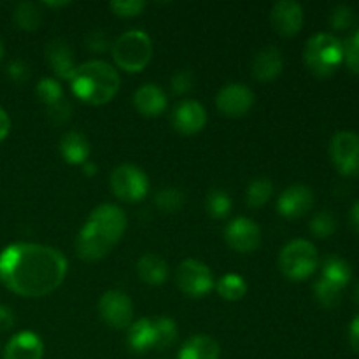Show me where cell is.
Returning a JSON list of instances; mask_svg holds the SVG:
<instances>
[{"instance_id":"6da1fadb","label":"cell","mask_w":359,"mask_h":359,"mask_svg":"<svg viewBox=\"0 0 359 359\" xmlns=\"http://www.w3.org/2000/svg\"><path fill=\"white\" fill-rule=\"evenodd\" d=\"M67 272L65 256L49 245L18 242L0 252V283L18 297H48L62 286Z\"/></svg>"},{"instance_id":"7a4b0ae2","label":"cell","mask_w":359,"mask_h":359,"mask_svg":"<svg viewBox=\"0 0 359 359\" xmlns=\"http://www.w3.org/2000/svg\"><path fill=\"white\" fill-rule=\"evenodd\" d=\"M126 230V214L112 203H102L91 210L86 224L76 238V252L84 262L105 258L121 241Z\"/></svg>"},{"instance_id":"3957f363","label":"cell","mask_w":359,"mask_h":359,"mask_svg":"<svg viewBox=\"0 0 359 359\" xmlns=\"http://www.w3.org/2000/svg\"><path fill=\"white\" fill-rule=\"evenodd\" d=\"M119 84L121 79L118 70L102 60L81 63L70 77L74 95L90 105H104L111 102L119 91Z\"/></svg>"},{"instance_id":"277c9868","label":"cell","mask_w":359,"mask_h":359,"mask_svg":"<svg viewBox=\"0 0 359 359\" xmlns=\"http://www.w3.org/2000/svg\"><path fill=\"white\" fill-rule=\"evenodd\" d=\"M304 60L314 76H333L344 62V42L333 34L312 35L305 44Z\"/></svg>"},{"instance_id":"5b68a950","label":"cell","mask_w":359,"mask_h":359,"mask_svg":"<svg viewBox=\"0 0 359 359\" xmlns=\"http://www.w3.org/2000/svg\"><path fill=\"white\" fill-rule=\"evenodd\" d=\"M111 49L116 65L128 74L144 70L153 58V42L142 30L125 32L116 39Z\"/></svg>"},{"instance_id":"8992f818","label":"cell","mask_w":359,"mask_h":359,"mask_svg":"<svg viewBox=\"0 0 359 359\" xmlns=\"http://www.w3.org/2000/svg\"><path fill=\"white\" fill-rule=\"evenodd\" d=\"M318 249L312 242L297 238L283 248L279 255V269L290 280H305L318 270Z\"/></svg>"},{"instance_id":"52a82bcc","label":"cell","mask_w":359,"mask_h":359,"mask_svg":"<svg viewBox=\"0 0 359 359\" xmlns=\"http://www.w3.org/2000/svg\"><path fill=\"white\" fill-rule=\"evenodd\" d=\"M112 193L126 203H137L146 198L149 191V179L137 165L123 163L111 174Z\"/></svg>"},{"instance_id":"ba28073f","label":"cell","mask_w":359,"mask_h":359,"mask_svg":"<svg viewBox=\"0 0 359 359\" xmlns=\"http://www.w3.org/2000/svg\"><path fill=\"white\" fill-rule=\"evenodd\" d=\"M175 284L191 298H202L214 287V277L209 266L198 259H184L175 272Z\"/></svg>"},{"instance_id":"9c48e42d","label":"cell","mask_w":359,"mask_h":359,"mask_svg":"<svg viewBox=\"0 0 359 359\" xmlns=\"http://www.w3.org/2000/svg\"><path fill=\"white\" fill-rule=\"evenodd\" d=\"M330 156L337 170L347 177L359 175V135L354 132H339L330 142Z\"/></svg>"},{"instance_id":"30bf717a","label":"cell","mask_w":359,"mask_h":359,"mask_svg":"<svg viewBox=\"0 0 359 359\" xmlns=\"http://www.w3.org/2000/svg\"><path fill=\"white\" fill-rule=\"evenodd\" d=\"M98 312L107 326L114 330L128 328L133 319V304L126 293L111 290L102 294L98 302Z\"/></svg>"},{"instance_id":"8fae6325","label":"cell","mask_w":359,"mask_h":359,"mask_svg":"<svg viewBox=\"0 0 359 359\" xmlns=\"http://www.w3.org/2000/svg\"><path fill=\"white\" fill-rule=\"evenodd\" d=\"M224 241L233 251L248 255L256 251L262 244V230L258 223L249 217H235L224 228Z\"/></svg>"},{"instance_id":"7c38bea8","label":"cell","mask_w":359,"mask_h":359,"mask_svg":"<svg viewBox=\"0 0 359 359\" xmlns=\"http://www.w3.org/2000/svg\"><path fill=\"white\" fill-rule=\"evenodd\" d=\"M255 105V93L242 83H230L216 95V107L228 118H242Z\"/></svg>"},{"instance_id":"4fadbf2b","label":"cell","mask_w":359,"mask_h":359,"mask_svg":"<svg viewBox=\"0 0 359 359\" xmlns=\"http://www.w3.org/2000/svg\"><path fill=\"white\" fill-rule=\"evenodd\" d=\"M270 21L273 30L283 37H294L304 27V9L294 0H280L272 6Z\"/></svg>"},{"instance_id":"5bb4252c","label":"cell","mask_w":359,"mask_h":359,"mask_svg":"<svg viewBox=\"0 0 359 359\" xmlns=\"http://www.w3.org/2000/svg\"><path fill=\"white\" fill-rule=\"evenodd\" d=\"M170 121L181 135H195L207 125V112L200 102L182 100L174 107Z\"/></svg>"},{"instance_id":"9a60e30c","label":"cell","mask_w":359,"mask_h":359,"mask_svg":"<svg viewBox=\"0 0 359 359\" xmlns=\"http://www.w3.org/2000/svg\"><path fill=\"white\" fill-rule=\"evenodd\" d=\"M314 205V193L304 184H293L277 198V212L287 219L304 217Z\"/></svg>"},{"instance_id":"2e32d148","label":"cell","mask_w":359,"mask_h":359,"mask_svg":"<svg viewBox=\"0 0 359 359\" xmlns=\"http://www.w3.org/2000/svg\"><path fill=\"white\" fill-rule=\"evenodd\" d=\"M283 53L277 48H273V46H266V48L259 49L251 65L252 76L259 83H272V81H276L283 74Z\"/></svg>"},{"instance_id":"e0dca14e","label":"cell","mask_w":359,"mask_h":359,"mask_svg":"<svg viewBox=\"0 0 359 359\" xmlns=\"http://www.w3.org/2000/svg\"><path fill=\"white\" fill-rule=\"evenodd\" d=\"M46 60H48L49 69L55 72L60 79L70 81L74 70H76V62H74V51L70 44L63 39H55L46 46Z\"/></svg>"},{"instance_id":"ac0fdd59","label":"cell","mask_w":359,"mask_h":359,"mask_svg":"<svg viewBox=\"0 0 359 359\" xmlns=\"http://www.w3.org/2000/svg\"><path fill=\"white\" fill-rule=\"evenodd\" d=\"M44 344L34 332H20L6 344L4 359H42Z\"/></svg>"},{"instance_id":"d6986e66","label":"cell","mask_w":359,"mask_h":359,"mask_svg":"<svg viewBox=\"0 0 359 359\" xmlns=\"http://www.w3.org/2000/svg\"><path fill=\"white\" fill-rule=\"evenodd\" d=\"M133 105L146 118H156L167 109V95L158 84H142L133 93Z\"/></svg>"},{"instance_id":"ffe728a7","label":"cell","mask_w":359,"mask_h":359,"mask_svg":"<svg viewBox=\"0 0 359 359\" xmlns=\"http://www.w3.org/2000/svg\"><path fill=\"white\" fill-rule=\"evenodd\" d=\"M90 142L81 132H67L60 139V154L70 165H84L90 156Z\"/></svg>"},{"instance_id":"44dd1931","label":"cell","mask_w":359,"mask_h":359,"mask_svg":"<svg viewBox=\"0 0 359 359\" xmlns=\"http://www.w3.org/2000/svg\"><path fill=\"white\" fill-rule=\"evenodd\" d=\"M137 276L144 284L161 286L168 279V265L161 256L154 252H146L137 262Z\"/></svg>"},{"instance_id":"7402d4cb","label":"cell","mask_w":359,"mask_h":359,"mask_svg":"<svg viewBox=\"0 0 359 359\" xmlns=\"http://www.w3.org/2000/svg\"><path fill=\"white\" fill-rule=\"evenodd\" d=\"M221 347L212 337L193 335L182 344L177 359H219Z\"/></svg>"},{"instance_id":"603a6c76","label":"cell","mask_w":359,"mask_h":359,"mask_svg":"<svg viewBox=\"0 0 359 359\" xmlns=\"http://www.w3.org/2000/svg\"><path fill=\"white\" fill-rule=\"evenodd\" d=\"M128 347L137 354H144L154 349V325L153 319L142 318L132 323L128 330Z\"/></svg>"},{"instance_id":"cb8c5ba5","label":"cell","mask_w":359,"mask_h":359,"mask_svg":"<svg viewBox=\"0 0 359 359\" xmlns=\"http://www.w3.org/2000/svg\"><path fill=\"white\" fill-rule=\"evenodd\" d=\"M321 277L344 290L349 284L351 277H353V270H351L349 263L344 258H340V256H328L325 263H323Z\"/></svg>"},{"instance_id":"d4e9b609","label":"cell","mask_w":359,"mask_h":359,"mask_svg":"<svg viewBox=\"0 0 359 359\" xmlns=\"http://www.w3.org/2000/svg\"><path fill=\"white\" fill-rule=\"evenodd\" d=\"M214 286H216L217 294L228 302L242 300L248 293V284H245L244 277L238 273H226Z\"/></svg>"},{"instance_id":"484cf974","label":"cell","mask_w":359,"mask_h":359,"mask_svg":"<svg viewBox=\"0 0 359 359\" xmlns=\"http://www.w3.org/2000/svg\"><path fill=\"white\" fill-rule=\"evenodd\" d=\"M14 23L25 32H34L41 27L42 13L37 4L34 2H21L14 9Z\"/></svg>"},{"instance_id":"4316f807","label":"cell","mask_w":359,"mask_h":359,"mask_svg":"<svg viewBox=\"0 0 359 359\" xmlns=\"http://www.w3.org/2000/svg\"><path fill=\"white\" fill-rule=\"evenodd\" d=\"M154 325V349H168L170 346H174V342L177 340V325H175L174 319L160 318L153 319Z\"/></svg>"},{"instance_id":"83f0119b","label":"cell","mask_w":359,"mask_h":359,"mask_svg":"<svg viewBox=\"0 0 359 359\" xmlns=\"http://www.w3.org/2000/svg\"><path fill=\"white\" fill-rule=\"evenodd\" d=\"M273 193V184L269 177H256L249 182L248 191H245V202L252 209H259L270 200Z\"/></svg>"},{"instance_id":"f1b7e54d","label":"cell","mask_w":359,"mask_h":359,"mask_svg":"<svg viewBox=\"0 0 359 359\" xmlns=\"http://www.w3.org/2000/svg\"><path fill=\"white\" fill-rule=\"evenodd\" d=\"M205 210L214 219H224L231 210V198L224 189L214 188L207 193Z\"/></svg>"},{"instance_id":"f546056e","label":"cell","mask_w":359,"mask_h":359,"mask_svg":"<svg viewBox=\"0 0 359 359\" xmlns=\"http://www.w3.org/2000/svg\"><path fill=\"white\" fill-rule=\"evenodd\" d=\"M314 294L323 307L335 309L340 304V300H342V287L321 277L319 280H316Z\"/></svg>"},{"instance_id":"4dcf8cb0","label":"cell","mask_w":359,"mask_h":359,"mask_svg":"<svg viewBox=\"0 0 359 359\" xmlns=\"http://www.w3.org/2000/svg\"><path fill=\"white\" fill-rule=\"evenodd\" d=\"M154 202H156V207L161 210V212L174 214V212H179V210L184 207L186 196L181 189L165 188V189H161V191L156 193V196H154Z\"/></svg>"},{"instance_id":"1f68e13d","label":"cell","mask_w":359,"mask_h":359,"mask_svg":"<svg viewBox=\"0 0 359 359\" xmlns=\"http://www.w3.org/2000/svg\"><path fill=\"white\" fill-rule=\"evenodd\" d=\"M35 93H37L39 100H41L42 104H46V107H49V105L62 100L63 88L62 84L56 79H53V77H44V79L39 81L37 86H35Z\"/></svg>"},{"instance_id":"d6a6232c","label":"cell","mask_w":359,"mask_h":359,"mask_svg":"<svg viewBox=\"0 0 359 359\" xmlns=\"http://www.w3.org/2000/svg\"><path fill=\"white\" fill-rule=\"evenodd\" d=\"M337 230V219L332 212L328 210H321L316 214L311 221V231L318 238L332 237Z\"/></svg>"},{"instance_id":"836d02e7","label":"cell","mask_w":359,"mask_h":359,"mask_svg":"<svg viewBox=\"0 0 359 359\" xmlns=\"http://www.w3.org/2000/svg\"><path fill=\"white\" fill-rule=\"evenodd\" d=\"M354 23H356V14L349 6H344V4L337 6L330 14V25L335 30H349Z\"/></svg>"},{"instance_id":"e575fe53","label":"cell","mask_w":359,"mask_h":359,"mask_svg":"<svg viewBox=\"0 0 359 359\" xmlns=\"http://www.w3.org/2000/svg\"><path fill=\"white\" fill-rule=\"evenodd\" d=\"M344 60H346L347 67L359 76V28L344 42Z\"/></svg>"},{"instance_id":"d590c367","label":"cell","mask_w":359,"mask_h":359,"mask_svg":"<svg viewBox=\"0 0 359 359\" xmlns=\"http://www.w3.org/2000/svg\"><path fill=\"white\" fill-rule=\"evenodd\" d=\"M146 7L144 0H114L109 4V9L119 18H133L139 16Z\"/></svg>"},{"instance_id":"8d00e7d4","label":"cell","mask_w":359,"mask_h":359,"mask_svg":"<svg viewBox=\"0 0 359 359\" xmlns=\"http://www.w3.org/2000/svg\"><path fill=\"white\" fill-rule=\"evenodd\" d=\"M193 83H195V77H193L191 70L182 69L174 74V77H172L170 81V86L174 95H179V97H181V95L189 93V91L193 90V86H195Z\"/></svg>"},{"instance_id":"74e56055","label":"cell","mask_w":359,"mask_h":359,"mask_svg":"<svg viewBox=\"0 0 359 359\" xmlns=\"http://www.w3.org/2000/svg\"><path fill=\"white\" fill-rule=\"evenodd\" d=\"M70 116H72V104L65 97L48 107L49 121L55 123V125H63V123L69 121Z\"/></svg>"},{"instance_id":"f35d334b","label":"cell","mask_w":359,"mask_h":359,"mask_svg":"<svg viewBox=\"0 0 359 359\" xmlns=\"http://www.w3.org/2000/svg\"><path fill=\"white\" fill-rule=\"evenodd\" d=\"M86 46L93 53H105L111 48V39L104 30H91L86 35Z\"/></svg>"},{"instance_id":"ab89813d","label":"cell","mask_w":359,"mask_h":359,"mask_svg":"<svg viewBox=\"0 0 359 359\" xmlns=\"http://www.w3.org/2000/svg\"><path fill=\"white\" fill-rule=\"evenodd\" d=\"M7 76H9V79L13 83L23 84L30 79V69H28V65L23 60H13L7 65Z\"/></svg>"},{"instance_id":"60d3db41","label":"cell","mask_w":359,"mask_h":359,"mask_svg":"<svg viewBox=\"0 0 359 359\" xmlns=\"http://www.w3.org/2000/svg\"><path fill=\"white\" fill-rule=\"evenodd\" d=\"M14 321H16V316L11 311V307L7 305H0V333L9 332L14 326Z\"/></svg>"},{"instance_id":"b9f144b4","label":"cell","mask_w":359,"mask_h":359,"mask_svg":"<svg viewBox=\"0 0 359 359\" xmlns=\"http://www.w3.org/2000/svg\"><path fill=\"white\" fill-rule=\"evenodd\" d=\"M349 344L356 353H359V316L353 319L349 326Z\"/></svg>"},{"instance_id":"7bdbcfd3","label":"cell","mask_w":359,"mask_h":359,"mask_svg":"<svg viewBox=\"0 0 359 359\" xmlns=\"http://www.w3.org/2000/svg\"><path fill=\"white\" fill-rule=\"evenodd\" d=\"M11 132V118L2 107H0V142L9 135Z\"/></svg>"},{"instance_id":"ee69618b","label":"cell","mask_w":359,"mask_h":359,"mask_svg":"<svg viewBox=\"0 0 359 359\" xmlns=\"http://www.w3.org/2000/svg\"><path fill=\"white\" fill-rule=\"evenodd\" d=\"M349 221H351V226L359 233V200L351 207V214H349Z\"/></svg>"},{"instance_id":"f6af8a7d","label":"cell","mask_w":359,"mask_h":359,"mask_svg":"<svg viewBox=\"0 0 359 359\" xmlns=\"http://www.w3.org/2000/svg\"><path fill=\"white\" fill-rule=\"evenodd\" d=\"M83 167H84L83 172L86 175H95V174H97V165H95V163H88V161H86V163H84Z\"/></svg>"},{"instance_id":"bcb514c9","label":"cell","mask_w":359,"mask_h":359,"mask_svg":"<svg viewBox=\"0 0 359 359\" xmlns=\"http://www.w3.org/2000/svg\"><path fill=\"white\" fill-rule=\"evenodd\" d=\"M48 7H65L69 6V2H46Z\"/></svg>"},{"instance_id":"7dc6e473","label":"cell","mask_w":359,"mask_h":359,"mask_svg":"<svg viewBox=\"0 0 359 359\" xmlns=\"http://www.w3.org/2000/svg\"><path fill=\"white\" fill-rule=\"evenodd\" d=\"M354 300L359 304V283L356 284V287H354Z\"/></svg>"},{"instance_id":"c3c4849f","label":"cell","mask_w":359,"mask_h":359,"mask_svg":"<svg viewBox=\"0 0 359 359\" xmlns=\"http://www.w3.org/2000/svg\"><path fill=\"white\" fill-rule=\"evenodd\" d=\"M2 55H4V48H2V42H0V60H2Z\"/></svg>"}]
</instances>
